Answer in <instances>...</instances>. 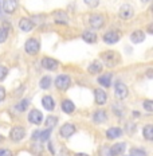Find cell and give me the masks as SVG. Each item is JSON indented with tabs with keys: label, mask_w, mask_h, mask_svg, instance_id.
<instances>
[{
	"label": "cell",
	"mask_w": 153,
	"mask_h": 156,
	"mask_svg": "<svg viewBox=\"0 0 153 156\" xmlns=\"http://www.w3.org/2000/svg\"><path fill=\"white\" fill-rule=\"evenodd\" d=\"M50 132H51L50 129H44L43 132H40V133H39V139H40L42 141H46L47 139L50 137Z\"/></svg>",
	"instance_id": "4dcf8cb0"
},
{
	"label": "cell",
	"mask_w": 153,
	"mask_h": 156,
	"mask_svg": "<svg viewBox=\"0 0 153 156\" xmlns=\"http://www.w3.org/2000/svg\"><path fill=\"white\" fill-rule=\"evenodd\" d=\"M142 135L146 140H153V125H145L144 131H142Z\"/></svg>",
	"instance_id": "cb8c5ba5"
},
{
	"label": "cell",
	"mask_w": 153,
	"mask_h": 156,
	"mask_svg": "<svg viewBox=\"0 0 153 156\" xmlns=\"http://www.w3.org/2000/svg\"><path fill=\"white\" fill-rule=\"evenodd\" d=\"M122 135L121 128H117V126H113V128H109L106 131V136L107 139H117Z\"/></svg>",
	"instance_id": "ac0fdd59"
},
{
	"label": "cell",
	"mask_w": 153,
	"mask_h": 156,
	"mask_svg": "<svg viewBox=\"0 0 153 156\" xmlns=\"http://www.w3.org/2000/svg\"><path fill=\"white\" fill-rule=\"evenodd\" d=\"M110 151H112L113 156H117V155H121L123 151H125V143H116L114 145H113L112 148H110Z\"/></svg>",
	"instance_id": "44dd1931"
},
{
	"label": "cell",
	"mask_w": 153,
	"mask_h": 156,
	"mask_svg": "<svg viewBox=\"0 0 153 156\" xmlns=\"http://www.w3.org/2000/svg\"><path fill=\"white\" fill-rule=\"evenodd\" d=\"M71 83V80L69 76H64V74H62V76H58L55 78V86H57V89L59 90H66L67 87L70 86Z\"/></svg>",
	"instance_id": "3957f363"
},
{
	"label": "cell",
	"mask_w": 153,
	"mask_h": 156,
	"mask_svg": "<svg viewBox=\"0 0 153 156\" xmlns=\"http://www.w3.org/2000/svg\"><path fill=\"white\" fill-rule=\"evenodd\" d=\"M26 136V131L23 126H14L9 132V137H11L12 141H20L23 140Z\"/></svg>",
	"instance_id": "277c9868"
},
{
	"label": "cell",
	"mask_w": 153,
	"mask_h": 156,
	"mask_svg": "<svg viewBox=\"0 0 153 156\" xmlns=\"http://www.w3.org/2000/svg\"><path fill=\"white\" fill-rule=\"evenodd\" d=\"M0 156H12V152L9 149H0Z\"/></svg>",
	"instance_id": "d590c367"
},
{
	"label": "cell",
	"mask_w": 153,
	"mask_h": 156,
	"mask_svg": "<svg viewBox=\"0 0 153 156\" xmlns=\"http://www.w3.org/2000/svg\"><path fill=\"white\" fill-rule=\"evenodd\" d=\"M144 39H145V34L142 31H134L130 35V41L133 43H141V42H144Z\"/></svg>",
	"instance_id": "d6986e66"
},
{
	"label": "cell",
	"mask_w": 153,
	"mask_h": 156,
	"mask_svg": "<svg viewBox=\"0 0 153 156\" xmlns=\"http://www.w3.org/2000/svg\"><path fill=\"white\" fill-rule=\"evenodd\" d=\"M102 59L109 67H113L117 63H120V57L116 51H105L102 54Z\"/></svg>",
	"instance_id": "6da1fadb"
},
{
	"label": "cell",
	"mask_w": 153,
	"mask_h": 156,
	"mask_svg": "<svg viewBox=\"0 0 153 156\" xmlns=\"http://www.w3.org/2000/svg\"><path fill=\"white\" fill-rule=\"evenodd\" d=\"M86 3V5H89L90 8H96L99 4V0H83Z\"/></svg>",
	"instance_id": "836d02e7"
},
{
	"label": "cell",
	"mask_w": 153,
	"mask_h": 156,
	"mask_svg": "<svg viewBox=\"0 0 153 156\" xmlns=\"http://www.w3.org/2000/svg\"><path fill=\"white\" fill-rule=\"evenodd\" d=\"M4 97H5V90H4V87L0 86V101H3Z\"/></svg>",
	"instance_id": "8d00e7d4"
},
{
	"label": "cell",
	"mask_w": 153,
	"mask_h": 156,
	"mask_svg": "<svg viewBox=\"0 0 153 156\" xmlns=\"http://www.w3.org/2000/svg\"><path fill=\"white\" fill-rule=\"evenodd\" d=\"M24 48H26V51H27L28 54L35 55V54H38V53H39L40 44H39V42H38L35 38H31V39H28V41L26 42Z\"/></svg>",
	"instance_id": "7a4b0ae2"
},
{
	"label": "cell",
	"mask_w": 153,
	"mask_h": 156,
	"mask_svg": "<svg viewBox=\"0 0 153 156\" xmlns=\"http://www.w3.org/2000/svg\"><path fill=\"white\" fill-rule=\"evenodd\" d=\"M148 77H149V78L152 77V70H149V71H148Z\"/></svg>",
	"instance_id": "ab89813d"
},
{
	"label": "cell",
	"mask_w": 153,
	"mask_h": 156,
	"mask_svg": "<svg viewBox=\"0 0 153 156\" xmlns=\"http://www.w3.org/2000/svg\"><path fill=\"white\" fill-rule=\"evenodd\" d=\"M130 154H132V156H146V152L141 148H132Z\"/></svg>",
	"instance_id": "f1b7e54d"
},
{
	"label": "cell",
	"mask_w": 153,
	"mask_h": 156,
	"mask_svg": "<svg viewBox=\"0 0 153 156\" xmlns=\"http://www.w3.org/2000/svg\"><path fill=\"white\" fill-rule=\"evenodd\" d=\"M39 133H40V131H35L34 133H32V139H38L39 137Z\"/></svg>",
	"instance_id": "74e56055"
},
{
	"label": "cell",
	"mask_w": 153,
	"mask_h": 156,
	"mask_svg": "<svg viewBox=\"0 0 153 156\" xmlns=\"http://www.w3.org/2000/svg\"><path fill=\"white\" fill-rule=\"evenodd\" d=\"M102 63L99 62V61H94L92 62V65L89 66V73L90 74H99L101 71H102Z\"/></svg>",
	"instance_id": "ffe728a7"
},
{
	"label": "cell",
	"mask_w": 153,
	"mask_h": 156,
	"mask_svg": "<svg viewBox=\"0 0 153 156\" xmlns=\"http://www.w3.org/2000/svg\"><path fill=\"white\" fill-rule=\"evenodd\" d=\"M128 93H129V90H128V87H126L125 83H122V82H117V83H116L114 96H116L117 100H123V98H126V97H128Z\"/></svg>",
	"instance_id": "5b68a950"
},
{
	"label": "cell",
	"mask_w": 153,
	"mask_h": 156,
	"mask_svg": "<svg viewBox=\"0 0 153 156\" xmlns=\"http://www.w3.org/2000/svg\"><path fill=\"white\" fill-rule=\"evenodd\" d=\"M58 61H55L54 58H48V57H46V58H43L42 59V67L43 69H46V70H50V71H53V70H55L58 67Z\"/></svg>",
	"instance_id": "9c48e42d"
},
{
	"label": "cell",
	"mask_w": 153,
	"mask_h": 156,
	"mask_svg": "<svg viewBox=\"0 0 153 156\" xmlns=\"http://www.w3.org/2000/svg\"><path fill=\"white\" fill-rule=\"evenodd\" d=\"M55 20H57L58 23L64 24V23L67 22V15L64 14L63 11H58V12H55Z\"/></svg>",
	"instance_id": "d4e9b609"
},
{
	"label": "cell",
	"mask_w": 153,
	"mask_h": 156,
	"mask_svg": "<svg viewBox=\"0 0 153 156\" xmlns=\"http://www.w3.org/2000/svg\"><path fill=\"white\" fill-rule=\"evenodd\" d=\"M120 32L118 31H107L105 35H103V42L107 44H114L120 41Z\"/></svg>",
	"instance_id": "52a82bcc"
},
{
	"label": "cell",
	"mask_w": 153,
	"mask_h": 156,
	"mask_svg": "<svg viewBox=\"0 0 153 156\" xmlns=\"http://www.w3.org/2000/svg\"><path fill=\"white\" fill-rule=\"evenodd\" d=\"M19 27H20L22 31L28 32V31H31L32 28H34V23H32L31 19H28V18H22L20 20H19Z\"/></svg>",
	"instance_id": "4fadbf2b"
},
{
	"label": "cell",
	"mask_w": 153,
	"mask_h": 156,
	"mask_svg": "<svg viewBox=\"0 0 153 156\" xmlns=\"http://www.w3.org/2000/svg\"><path fill=\"white\" fill-rule=\"evenodd\" d=\"M3 139H4V137H3V136L0 135V141H3Z\"/></svg>",
	"instance_id": "b9f144b4"
},
{
	"label": "cell",
	"mask_w": 153,
	"mask_h": 156,
	"mask_svg": "<svg viewBox=\"0 0 153 156\" xmlns=\"http://www.w3.org/2000/svg\"><path fill=\"white\" fill-rule=\"evenodd\" d=\"M61 136L62 137H70V136H73L74 133H75V126L73 124H64L61 126Z\"/></svg>",
	"instance_id": "7c38bea8"
},
{
	"label": "cell",
	"mask_w": 153,
	"mask_h": 156,
	"mask_svg": "<svg viewBox=\"0 0 153 156\" xmlns=\"http://www.w3.org/2000/svg\"><path fill=\"white\" fill-rule=\"evenodd\" d=\"M141 2H142V3H149L151 0H141Z\"/></svg>",
	"instance_id": "60d3db41"
},
{
	"label": "cell",
	"mask_w": 153,
	"mask_h": 156,
	"mask_svg": "<svg viewBox=\"0 0 153 156\" xmlns=\"http://www.w3.org/2000/svg\"><path fill=\"white\" fill-rule=\"evenodd\" d=\"M0 3H2V2H0Z\"/></svg>",
	"instance_id": "ee69618b"
},
{
	"label": "cell",
	"mask_w": 153,
	"mask_h": 156,
	"mask_svg": "<svg viewBox=\"0 0 153 156\" xmlns=\"http://www.w3.org/2000/svg\"><path fill=\"white\" fill-rule=\"evenodd\" d=\"M57 122H58V119H57V117L48 116L47 119H46V128H47V129H53L54 126L57 125Z\"/></svg>",
	"instance_id": "484cf974"
},
{
	"label": "cell",
	"mask_w": 153,
	"mask_h": 156,
	"mask_svg": "<svg viewBox=\"0 0 153 156\" xmlns=\"http://www.w3.org/2000/svg\"><path fill=\"white\" fill-rule=\"evenodd\" d=\"M8 38V30L5 27H0V43H4Z\"/></svg>",
	"instance_id": "83f0119b"
},
{
	"label": "cell",
	"mask_w": 153,
	"mask_h": 156,
	"mask_svg": "<svg viewBox=\"0 0 153 156\" xmlns=\"http://www.w3.org/2000/svg\"><path fill=\"white\" fill-rule=\"evenodd\" d=\"M93 120L97 122V124H102V122L107 121V115L105 110H97L93 116Z\"/></svg>",
	"instance_id": "9a60e30c"
},
{
	"label": "cell",
	"mask_w": 153,
	"mask_h": 156,
	"mask_svg": "<svg viewBox=\"0 0 153 156\" xmlns=\"http://www.w3.org/2000/svg\"><path fill=\"white\" fill-rule=\"evenodd\" d=\"M8 76V67L5 66H0V81L5 80V77Z\"/></svg>",
	"instance_id": "1f68e13d"
},
{
	"label": "cell",
	"mask_w": 153,
	"mask_h": 156,
	"mask_svg": "<svg viewBox=\"0 0 153 156\" xmlns=\"http://www.w3.org/2000/svg\"><path fill=\"white\" fill-rule=\"evenodd\" d=\"M103 24H105V19H103L102 15H93L92 18H90V26H92L94 30L102 28Z\"/></svg>",
	"instance_id": "ba28073f"
},
{
	"label": "cell",
	"mask_w": 153,
	"mask_h": 156,
	"mask_svg": "<svg viewBox=\"0 0 153 156\" xmlns=\"http://www.w3.org/2000/svg\"><path fill=\"white\" fill-rule=\"evenodd\" d=\"M39 85H40L42 89H48L50 85H51V77H48V76L43 77L40 80V82H39Z\"/></svg>",
	"instance_id": "4316f807"
},
{
	"label": "cell",
	"mask_w": 153,
	"mask_h": 156,
	"mask_svg": "<svg viewBox=\"0 0 153 156\" xmlns=\"http://www.w3.org/2000/svg\"><path fill=\"white\" fill-rule=\"evenodd\" d=\"M99 156H113L112 151H110V147H101Z\"/></svg>",
	"instance_id": "f546056e"
},
{
	"label": "cell",
	"mask_w": 153,
	"mask_h": 156,
	"mask_svg": "<svg viewBox=\"0 0 153 156\" xmlns=\"http://www.w3.org/2000/svg\"><path fill=\"white\" fill-rule=\"evenodd\" d=\"M27 105H28V100H23L19 105H16V109H18L19 112H23V110L27 108Z\"/></svg>",
	"instance_id": "e575fe53"
},
{
	"label": "cell",
	"mask_w": 153,
	"mask_h": 156,
	"mask_svg": "<svg viewBox=\"0 0 153 156\" xmlns=\"http://www.w3.org/2000/svg\"><path fill=\"white\" fill-rule=\"evenodd\" d=\"M28 121L35 125L42 124V122H43V115H42V112L38 109H32L31 112L28 113Z\"/></svg>",
	"instance_id": "8992f818"
},
{
	"label": "cell",
	"mask_w": 153,
	"mask_h": 156,
	"mask_svg": "<svg viewBox=\"0 0 153 156\" xmlns=\"http://www.w3.org/2000/svg\"><path fill=\"white\" fill-rule=\"evenodd\" d=\"M98 83L105 87H109L112 85V74H103L98 78Z\"/></svg>",
	"instance_id": "7402d4cb"
},
{
	"label": "cell",
	"mask_w": 153,
	"mask_h": 156,
	"mask_svg": "<svg viewBox=\"0 0 153 156\" xmlns=\"http://www.w3.org/2000/svg\"><path fill=\"white\" fill-rule=\"evenodd\" d=\"M142 105H144V108H145L146 112H152V110H153V101H151V100H145Z\"/></svg>",
	"instance_id": "d6a6232c"
},
{
	"label": "cell",
	"mask_w": 153,
	"mask_h": 156,
	"mask_svg": "<svg viewBox=\"0 0 153 156\" xmlns=\"http://www.w3.org/2000/svg\"><path fill=\"white\" fill-rule=\"evenodd\" d=\"M75 156H89V155H86V154H77Z\"/></svg>",
	"instance_id": "f35d334b"
},
{
	"label": "cell",
	"mask_w": 153,
	"mask_h": 156,
	"mask_svg": "<svg viewBox=\"0 0 153 156\" xmlns=\"http://www.w3.org/2000/svg\"><path fill=\"white\" fill-rule=\"evenodd\" d=\"M42 105L46 108V110H54L55 108V102H54V100H53V97L51 96H44L43 98H42Z\"/></svg>",
	"instance_id": "2e32d148"
},
{
	"label": "cell",
	"mask_w": 153,
	"mask_h": 156,
	"mask_svg": "<svg viewBox=\"0 0 153 156\" xmlns=\"http://www.w3.org/2000/svg\"><path fill=\"white\" fill-rule=\"evenodd\" d=\"M82 38L85 42H87V43H96L97 42V35L94 34L93 31H85L82 34Z\"/></svg>",
	"instance_id": "603a6c76"
},
{
	"label": "cell",
	"mask_w": 153,
	"mask_h": 156,
	"mask_svg": "<svg viewBox=\"0 0 153 156\" xmlns=\"http://www.w3.org/2000/svg\"><path fill=\"white\" fill-rule=\"evenodd\" d=\"M62 110H63L64 113H67V115H71V113H74V110H75V105H74L70 100H64V101L62 102Z\"/></svg>",
	"instance_id": "e0dca14e"
},
{
	"label": "cell",
	"mask_w": 153,
	"mask_h": 156,
	"mask_svg": "<svg viewBox=\"0 0 153 156\" xmlns=\"http://www.w3.org/2000/svg\"><path fill=\"white\" fill-rule=\"evenodd\" d=\"M3 9L7 14H12L18 8V0H3Z\"/></svg>",
	"instance_id": "8fae6325"
},
{
	"label": "cell",
	"mask_w": 153,
	"mask_h": 156,
	"mask_svg": "<svg viewBox=\"0 0 153 156\" xmlns=\"http://www.w3.org/2000/svg\"><path fill=\"white\" fill-rule=\"evenodd\" d=\"M94 97H96V102L99 104V105H105L106 104L107 96H106V93L103 92L102 89H96V92H94Z\"/></svg>",
	"instance_id": "5bb4252c"
},
{
	"label": "cell",
	"mask_w": 153,
	"mask_h": 156,
	"mask_svg": "<svg viewBox=\"0 0 153 156\" xmlns=\"http://www.w3.org/2000/svg\"><path fill=\"white\" fill-rule=\"evenodd\" d=\"M134 14V9L130 4H123L120 8V18L121 19H130Z\"/></svg>",
	"instance_id": "30bf717a"
},
{
	"label": "cell",
	"mask_w": 153,
	"mask_h": 156,
	"mask_svg": "<svg viewBox=\"0 0 153 156\" xmlns=\"http://www.w3.org/2000/svg\"><path fill=\"white\" fill-rule=\"evenodd\" d=\"M123 156H132V155H123Z\"/></svg>",
	"instance_id": "7bdbcfd3"
}]
</instances>
